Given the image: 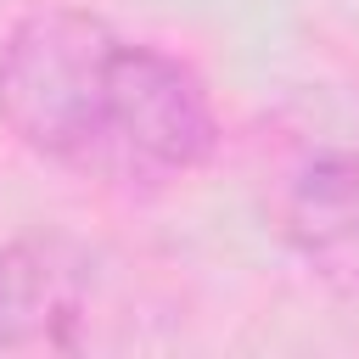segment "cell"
<instances>
[{
  "instance_id": "7a4b0ae2",
  "label": "cell",
  "mask_w": 359,
  "mask_h": 359,
  "mask_svg": "<svg viewBox=\"0 0 359 359\" xmlns=\"http://www.w3.org/2000/svg\"><path fill=\"white\" fill-rule=\"evenodd\" d=\"M252 191L269 230L359 309V135L292 112L252 140Z\"/></svg>"
},
{
  "instance_id": "3957f363",
  "label": "cell",
  "mask_w": 359,
  "mask_h": 359,
  "mask_svg": "<svg viewBox=\"0 0 359 359\" xmlns=\"http://www.w3.org/2000/svg\"><path fill=\"white\" fill-rule=\"evenodd\" d=\"M101 275L67 236L0 247V353H84L95 342Z\"/></svg>"
},
{
  "instance_id": "6da1fadb",
  "label": "cell",
  "mask_w": 359,
  "mask_h": 359,
  "mask_svg": "<svg viewBox=\"0 0 359 359\" xmlns=\"http://www.w3.org/2000/svg\"><path fill=\"white\" fill-rule=\"evenodd\" d=\"M0 123L34 157L118 191H163L219 151L202 73L84 6H34L6 28Z\"/></svg>"
}]
</instances>
